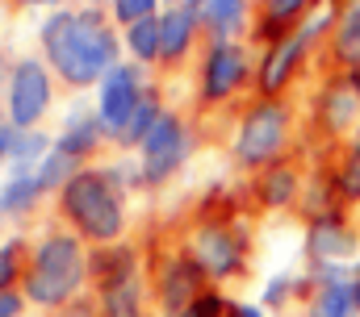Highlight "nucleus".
Wrapping results in <instances>:
<instances>
[{"instance_id":"nucleus-10","label":"nucleus","mask_w":360,"mask_h":317,"mask_svg":"<svg viewBox=\"0 0 360 317\" xmlns=\"http://www.w3.org/2000/svg\"><path fill=\"white\" fill-rule=\"evenodd\" d=\"M248 79V50L239 42H214L201 63V96L205 100H226L243 88Z\"/></svg>"},{"instance_id":"nucleus-1","label":"nucleus","mask_w":360,"mask_h":317,"mask_svg":"<svg viewBox=\"0 0 360 317\" xmlns=\"http://www.w3.org/2000/svg\"><path fill=\"white\" fill-rule=\"evenodd\" d=\"M42 50H46L51 67L59 72V79L72 83V88H89V83L105 79L117 67L113 25L96 8H84V13L59 8L55 17H46V25H42Z\"/></svg>"},{"instance_id":"nucleus-11","label":"nucleus","mask_w":360,"mask_h":317,"mask_svg":"<svg viewBox=\"0 0 360 317\" xmlns=\"http://www.w3.org/2000/svg\"><path fill=\"white\" fill-rule=\"evenodd\" d=\"M201 280H205V271L197 267L193 255H176V259H168L164 271H160V301H164V309H168L172 317L184 313V309L201 297Z\"/></svg>"},{"instance_id":"nucleus-7","label":"nucleus","mask_w":360,"mask_h":317,"mask_svg":"<svg viewBox=\"0 0 360 317\" xmlns=\"http://www.w3.org/2000/svg\"><path fill=\"white\" fill-rule=\"evenodd\" d=\"M188 158V130L176 113H164L160 126L147 134V142L139 147V167L147 184H164L180 171V163Z\"/></svg>"},{"instance_id":"nucleus-15","label":"nucleus","mask_w":360,"mask_h":317,"mask_svg":"<svg viewBox=\"0 0 360 317\" xmlns=\"http://www.w3.org/2000/svg\"><path fill=\"white\" fill-rule=\"evenodd\" d=\"M360 313V292L356 280H344V276H327L310 301V317H356Z\"/></svg>"},{"instance_id":"nucleus-36","label":"nucleus","mask_w":360,"mask_h":317,"mask_svg":"<svg viewBox=\"0 0 360 317\" xmlns=\"http://www.w3.org/2000/svg\"><path fill=\"white\" fill-rule=\"evenodd\" d=\"M21 4H42L46 8V4H63V0H21Z\"/></svg>"},{"instance_id":"nucleus-3","label":"nucleus","mask_w":360,"mask_h":317,"mask_svg":"<svg viewBox=\"0 0 360 317\" xmlns=\"http://www.w3.org/2000/svg\"><path fill=\"white\" fill-rule=\"evenodd\" d=\"M59 201H63V213H68V222L76 226L80 238L113 242L126 230V209H122L117 188L109 184V171H80L59 192Z\"/></svg>"},{"instance_id":"nucleus-33","label":"nucleus","mask_w":360,"mask_h":317,"mask_svg":"<svg viewBox=\"0 0 360 317\" xmlns=\"http://www.w3.org/2000/svg\"><path fill=\"white\" fill-rule=\"evenodd\" d=\"M21 305H25V297H21L17 288H13V292H0V317H17Z\"/></svg>"},{"instance_id":"nucleus-28","label":"nucleus","mask_w":360,"mask_h":317,"mask_svg":"<svg viewBox=\"0 0 360 317\" xmlns=\"http://www.w3.org/2000/svg\"><path fill=\"white\" fill-rule=\"evenodd\" d=\"M155 4L160 0H113V21L130 29V25H139L147 17H155Z\"/></svg>"},{"instance_id":"nucleus-18","label":"nucleus","mask_w":360,"mask_h":317,"mask_svg":"<svg viewBox=\"0 0 360 317\" xmlns=\"http://www.w3.org/2000/svg\"><path fill=\"white\" fill-rule=\"evenodd\" d=\"M101 134H105V126H101V117H92V113H72L68 117V130L59 134V151L72 158H84L96 151V142H101Z\"/></svg>"},{"instance_id":"nucleus-26","label":"nucleus","mask_w":360,"mask_h":317,"mask_svg":"<svg viewBox=\"0 0 360 317\" xmlns=\"http://www.w3.org/2000/svg\"><path fill=\"white\" fill-rule=\"evenodd\" d=\"M46 138H42V130H17V142H13V171H34V163H42L46 158Z\"/></svg>"},{"instance_id":"nucleus-21","label":"nucleus","mask_w":360,"mask_h":317,"mask_svg":"<svg viewBox=\"0 0 360 317\" xmlns=\"http://www.w3.org/2000/svg\"><path fill=\"white\" fill-rule=\"evenodd\" d=\"M42 192H46V188L38 184L34 171H13L8 184L0 188V213H25V209H34V201H38Z\"/></svg>"},{"instance_id":"nucleus-31","label":"nucleus","mask_w":360,"mask_h":317,"mask_svg":"<svg viewBox=\"0 0 360 317\" xmlns=\"http://www.w3.org/2000/svg\"><path fill=\"white\" fill-rule=\"evenodd\" d=\"M17 276H21V255H17V246H0V292H13Z\"/></svg>"},{"instance_id":"nucleus-34","label":"nucleus","mask_w":360,"mask_h":317,"mask_svg":"<svg viewBox=\"0 0 360 317\" xmlns=\"http://www.w3.org/2000/svg\"><path fill=\"white\" fill-rule=\"evenodd\" d=\"M13 142H17V126L13 121H0V158L13 155Z\"/></svg>"},{"instance_id":"nucleus-32","label":"nucleus","mask_w":360,"mask_h":317,"mask_svg":"<svg viewBox=\"0 0 360 317\" xmlns=\"http://www.w3.org/2000/svg\"><path fill=\"white\" fill-rule=\"evenodd\" d=\"M289 284H293V280H285V276L269 280V288H264V301H269V305H281V301L289 297Z\"/></svg>"},{"instance_id":"nucleus-16","label":"nucleus","mask_w":360,"mask_h":317,"mask_svg":"<svg viewBox=\"0 0 360 317\" xmlns=\"http://www.w3.org/2000/svg\"><path fill=\"white\" fill-rule=\"evenodd\" d=\"M89 271L96 276V284H101V292H105V288H113V284L139 276V263H134V250H130V246H101L89 259Z\"/></svg>"},{"instance_id":"nucleus-24","label":"nucleus","mask_w":360,"mask_h":317,"mask_svg":"<svg viewBox=\"0 0 360 317\" xmlns=\"http://www.w3.org/2000/svg\"><path fill=\"white\" fill-rule=\"evenodd\" d=\"M160 117H164L160 92H155V88H147V96H143L139 113L130 117V126H126V134H122V142H126V147H143V142H147V134L160 126Z\"/></svg>"},{"instance_id":"nucleus-5","label":"nucleus","mask_w":360,"mask_h":317,"mask_svg":"<svg viewBox=\"0 0 360 317\" xmlns=\"http://www.w3.org/2000/svg\"><path fill=\"white\" fill-rule=\"evenodd\" d=\"M323 29H335V13H323L319 21H306V25H297L285 38H272V46L264 50V63H260V92L269 100H276V92L293 79L306 46H310V38H319Z\"/></svg>"},{"instance_id":"nucleus-29","label":"nucleus","mask_w":360,"mask_h":317,"mask_svg":"<svg viewBox=\"0 0 360 317\" xmlns=\"http://www.w3.org/2000/svg\"><path fill=\"white\" fill-rule=\"evenodd\" d=\"M306 8H310V0H264L269 21H272V25H281V29H285V25H293Z\"/></svg>"},{"instance_id":"nucleus-19","label":"nucleus","mask_w":360,"mask_h":317,"mask_svg":"<svg viewBox=\"0 0 360 317\" xmlns=\"http://www.w3.org/2000/svg\"><path fill=\"white\" fill-rule=\"evenodd\" d=\"M201 21L218 42H231L248 25V0H210L201 8Z\"/></svg>"},{"instance_id":"nucleus-6","label":"nucleus","mask_w":360,"mask_h":317,"mask_svg":"<svg viewBox=\"0 0 360 317\" xmlns=\"http://www.w3.org/2000/svg\"><path fill=\"white\" fill-rule=\"evenodd\" d=\"M143 96H147V88H143V72H139V67H130V63H117L109 76L101 79L96 117H101L105 134H113V138L122 142V134H126L130 117H134V113H139V104H143Z\"/></svg>"},{"instance_id":"nucleus-25","label":"nucleus","mask_w":360,"mask_h":317,"mask_svg":"<svg viewBox=\"0 0 360 317\" xmlns=\"http://www.w3.org/2000/svg\"><path fill=\"white\" fill-rule=\"evenodd\" d=\"M126 46L139 63H155L160 59V17H147L139 25L126 29Z\"/></svg>"},{"instance_id":"nucleus-13","label":"nucleus","mask_w":360,"mask_h":317,"mask_svg":"<svg viewBox=\"0 0 360 317\" xmlns=\"http://www.w3.org/2000/svg\"><path fill=\"white\" fill-rule=\"evenodd\" d=\"M197 8H188V4H180V8H168V13H160V59L164 63H176L188 55V46H193V38H197Z\"/></svg>"},{"instance_id":"nucleus-4","label":"nucleus","mask_w":360,"mask_h":317,"mask_svg":"<svg viewBox=\"0 0 360 317\" xmlns=\"http://www.w3.org/2000/svg\"><path fill=\"white\" fill-rule=\"evenodd\" d=\"M285 130H289V109L281 100L260 96L256 104H248V113L239 117L235 130V158L243 167H272L285 151Z\"/></svg>"},{"instance_id":"nucleus-17","label":"nucleus","mask_w":360,"mask_h":317,"mask_svg":"<svg viewBox=\"0 0 360 317\" xmlns=\"http://www.w3.org/2000/svg\"><path fill=\"white\" fill-rule=\"evenodd\" d=\"M335 63L356 72L360 67V0H352L344 13H335V38H331Z\"/></svg>"},{"instance_id":"nucleus-40","label":"nucleus","mask_w":360,"mask_h":317,"mask_svg":"<svg viewBox=\"0 0 360 317\" xmlns=\"http://www.w3.org/2000/svg\"><path fill=\"white\" fill-rule=\"evenodd\" d=\"M352 280H356V292H360V271H356V276H352Z\"/></svg>"},{"instance_id":"nucleus-14","label":"nucleus","mask_w":360,"mask_h":317,"mask_svg":"<svg viewBox=\"0 0 360 317\" xmlns=\"http://www.w3.org/2000/svg\"><path fill=\"white\" fill-rule=\"evenodd\" d=\"M356 109H360V92L352 88V79H331L327 92L319 96V121H323L327 134H344L352 126Z\"/></svg>"},{"instance_id":"nucleus-23","label":"nucleus","mask_w":360,"mask_h":317,"mask_svg":"<svg viewBox=\"0 0 360 317\" xmlns=\"http://www.w3.org/2000/svg\"><path fill=\"white\" fill-rule=\"evenodd\" d=\"M34 175H38V184H42V188H59V192H63V188L80 175V158H72V155H63L59 147H51L46 158L34 167Z\"/></svg>"},{"instance_id":"nucleus-2","label":"nucleus","mask_w":360,"mask_h":317,"mask_svg":"<svg viewBox=\"0 0 360 317\" xmlns=\"http://www.w3.org/2000/svg\"><path fill=\"white\" fill-rule=\"evenodd\" d=\"M89 276V259L80 250L76 234H51L38 242V250L30 255V271H25V301L34 305H68L80 284Z\"/></svg>"},{"instance_id":"nucleus-22","label":"nucleus","mask_w":360,"mask_h":317,"mask_svg":"<svg viewBox=\"0 0 360 317\" xmlns=\"http://www.w3.org/2000/svg\"><path fill=\"white\" fill-rule=\"evenodd\" d=\"M101 305H105V317H143V288H139V276L113 284L101 292Z\"/></svg>"},{"instance_id":"nucleus-38","label":"nucleus","mask_w":360,"mask_h":317,"mask_svg":"<svg viewBox=\"0 0 360 317\" xmlns=\"http://www.w3.org/2000/svg\"><path fill=\"white\" fill-rule=\"evenodd\" d=\"M184 4H188V8H205L210 0H184Z\"/></svg>"},{"instance_id":"nucleus-9","label":"nucleus","mask_w":360,"mask_h":317,"mask_svg":"<svg viewBox=\"0 0 360 317\" xmlns=\"http://www.w3.org/2000/svg\"><path fill=\"white\" fill-rule=\"evenodd\" d=\"M51 109V76L38 59H21L8 79V121L17 130H38L42 113Z\"/></svg>"},{"instance_id":"nucleus-8","label":"nucleus","mask_w":360,"mask_h":317,"mask_svg":"<svg viewBox=\"0 0 360 317\" xmlns=\"http://www.w3.org/2000/svg\"><path fill=\"white\" fill-rule=\"evenodd\" d=\"M193 259L205 276L214 280H226L243 267L248 259V238L239 230H231L226 222H201L197 234H193Z\"/></svg>"},{"instance_id":"nucleus-20","label":"nucleus","mask_w":360,"mask_h":317,"mask_svg":"<svg viewBox=\"0 0 360 317\" xmlns=\"http://www.w3.org/2000/svg\"><path fill=\"white\" fill-rule=\"evenodd\" d=\"M297 188H302V180H297V167H289V163H272V167H264V175H260V184H256V192H260V201H264L269 209L293 205Z\"/></svg>"},{"instance_id":"nucleus-39","label":"nucleus","mask_w":360,"mask_h":317,"mask_svg":"<svg viewBox=\"0 0 360 317\" xmlns=\"http://www.w3.org/2000/svg\"><path fill=\"white\" fill-rule=\"evenodd\" d=\"M348 79H352V88H356V92H360V67H356V72H352V76H348Z\"/></svg>"},{"instance_id":"nucleus-27","label":"nucleus","mask_w":360,"mask_h":317,"mask_svg":"<svg viewBox=\"0 0 360 317\" xmlns=\"http://www.w3.org/2000/svg\"><path fill=\"white\" fill-rule=\"evenodd\" d=\"M335 188L344 201H360V130L348 138V151H344V163L335 171Z\"/></svg>"},{"instance_id":"nucleus-35","label":"nucleus","mask_w":360,"mask_h":317,"mask_svg":"<svg viewBox=\"0 0 360 317\" xmlns=\"http://www.w3.org/2000/svg\"><path fill=\"white\" fill-rule=\"evenodd\" d=\"M231 317H264L260 305H231Z\"/></svg>"},{"instance_id":"nucleus-37","label":"nucleus","mask_w":360,"mask_h":317,"mask_svg":"<svg viewBox=\"0 0 360 317\" xmlns=\"http://www.w3.org/2000/svg\"><path fill=\"white\" fill-rule=\"evenodd\" d=\"M63 317H92V313H89V309H68Z\"/></svg>"},{"instance_id":"nucleus-30","label":"nucleus","mask_w":360,"mask_h":317,"mask_svg":"<svg viewBox=\"0 0 360 317\" xmlns=\"http://www.w3.org/2000/svg\"><path fill=\"white\" fill-rule=\"evenodd\" d=\"M176 317H231V305L218 297V292H201L184 313H176Z\"/></svg>"},{"instance_id":"nucleus-12","label":"nucleus","mask_w":360,"mask_h":317,"mask_svg":"<svg viewBox=\"0 0 360 317\" xmlns=\"http://www.w3.org/2000/svg\"><path fill=\"white\" fill-rule=\"evenodd\" d=\"M306 250L319 263H344V259L356 255V234H352V226L344 217H323V222H310Z\"/></svg>"}]
</instances>
